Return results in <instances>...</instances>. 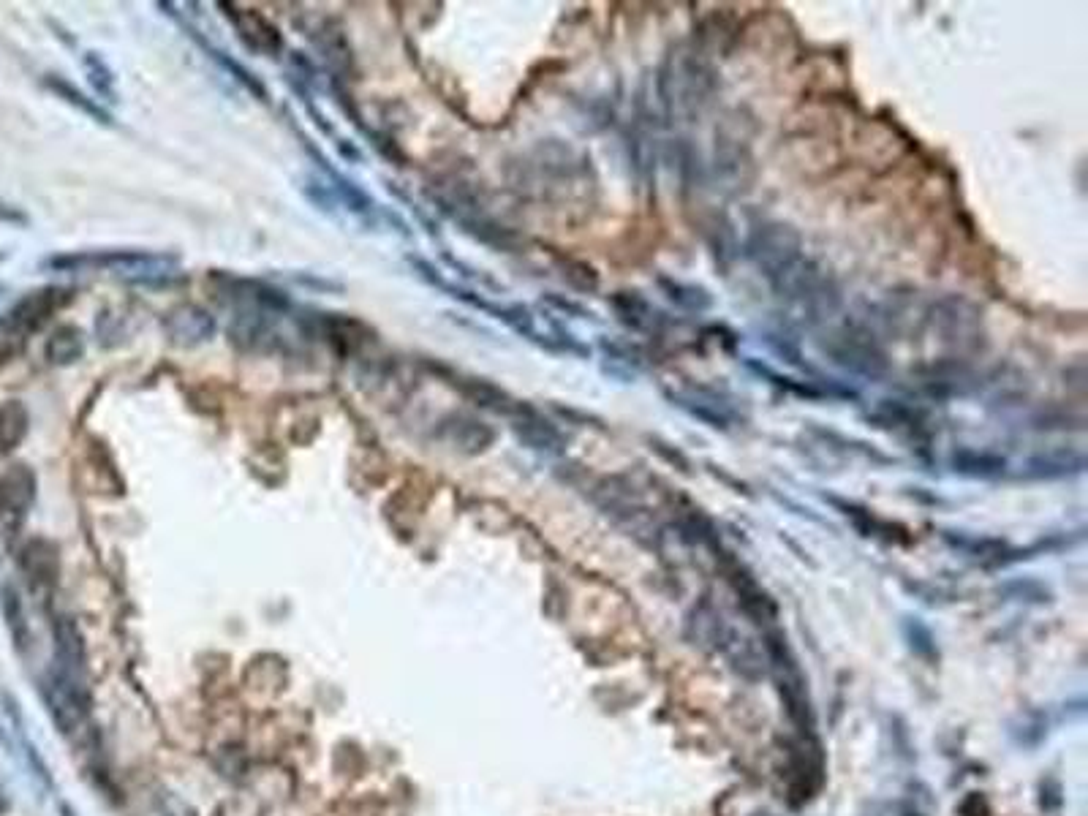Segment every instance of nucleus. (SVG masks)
Listing matches in <instances>:
<instances>
[{
  "label": "nucleus",
  "instance_id": "1",
  "mask_svg": "<svg viewBox=\"0 0 1088 816\" xmlns=\"http://www.w3.org/2000/svg\"><path fill=\"white\" fill-rule=\"evenodd\" d=\"M819 349L838 368L863 379H884L890 373V357L879 338L857 321H844L827 330L825 338L819 340Z\"/></svg>",
  "mask_w": 1088,
  "mask_h": 816
},
{
  "label": "nucleus",
  "instance_id": "2",
  "mask_svg": "<svg viewBox=\"0 0 1088 816\" xmlns=\"http://www.w3.org/2000/svg\"><path fill=\"white\" fill-rule=\"evenodd\" d=\"M433 199H436L441 213H447L463 232L474 234L476 240H482L485 245H493V248H501V251L515 245V234L509 232L506 226L498 224L496 218L487 213L482 199L463 180H447L444 185H438L436 191H433Z\"/></svg>",
  "mask_w": 1088,
  "mask_h": 816
},
{
  "label": "nucleus",
  "instance_id": "3",
  "mask_svg": "<svg viewBox=\"0 0 1088 816\" xmlns=\"http://www.w3.org/2000/svg\"><path fill=\"white\" fill-rule=\"evenodd\" d=\"M746 259L759 270L765 281H773L792 262L803 256V237L795 226L784 221H759L746 237Z\"/></svg>",
  "mask_w": 1088,
  "mask_h": 816
},
{
  "label": "nucleus",
  "instance_id": "4",
  "mask_svg": "<svg viewBox=\"0 0 1088 816\" xmlns=\"http://www.w3.org/2000/svg\"><path fill=\"white\" fill-rule=\"evenodd\" d=\"M933 332L944 349L966 357L977 354L985 346V324H982V311L974 302L963 297H944L933 305L931 316Z\"/></svg>",
  "mask_w": 1088,
  "mask_h": 816
},
{
  "label": "nucleus",
  "instance_id": "5",
  "mask_svg": "<svg viewBox=\"0 0 1088 816\" xmlns=\"http://www.w3.org/2000/svg\"><path fill=\"white\" fill-rule=\"evenodd\" d=\"M41 694H44V702H47V710L55 727L66 735V738L77 740L79 735L88 732V719H90V694H88V680H77L60 672L58 667H52L47 672V678L41 683Z\"/></svg>",
  "mask_w": 1088,
  "mask_h": 816
},
{
  "label": "nucleus",
  "instance_id": "6",
  "mask_svg": "<svg viewBox=\"0 0 1088 816\" xmlns=\"http://www.w3.org/2000/svg\"><path fill=\"white\" fill-rule=\"evenodd\" d=\"M63 289H39L22 297L3 319H0V362L14 357L25 346V340L39 332L49 321V316L66 302Z\"/></svg>",
  "mask_w": 1088,
  "mask_h": 816
},
{
  "label": "nucleus",
  "instance_id": "7",
  "mask_svg": "<svg viewBox=\"0 0 1088 816\" xmlns=\"http://www.w3.org/2000/svg\"><path fill=\"white\" fill-rule=\"evenodd\" d=\"M765 651H768V661L773 667V675L778 680V689H781V697L787 702V710L792 721L797 727L808 732L811 729V705H808L806 694V680H803V672L797 667L795 656L789 651L787 640L778 632L768 634V642H765Z\"/></svg>",
  "mask_w": 1088,
  "mask_h": 816
},
{
  "label": "nucleus",
  "instance_id": "8",
  "mask_svg": "<svg viewBox=\"0 0 1088 816\" xmlns=\"http://www.w3.org/2000/svg\"><path fill=\"white\" fill-rule=\"evenodd\" d=\"M664 395L672 400V406L683 408L686 414L705 422L708 428L729 430L738 422V408L727 392L705 387V384H686L683 389H664Z\"/></svg>",
  "mask_w": 1088,
  "mask_h": 816
},
{
  "label": "nucleus",
  "instance_id": "9",
  "mask_svg": "<svg viewBox=\"0 0 1088 816\" xmlns=\"http://www.w3.org/2000/svg\"><path fill=\"white\" fill-rule=\"evenodd\" d=\"M865 419L876 425V428L890 430V433H898L906 441H912L914 447H928L931 444V428H928V417H925L923 408L909 406L904 400H879Z\"/></svg>",
  "mask_w": 1088,
  "mask_h": 816
},
{
  "label": "nucleus",
  "instance_id": "10",
  "mask_svg": "<svg viewBox=\"0 0 1088 816\" xmlns=\"http://www.w3.org/2000/svg\"><path fill=\"white\" fill-rule=\"evenodd\" d=\"M221 9H224V14L229 17L234 30H237L240 41H243L245 47L251 49V52H259V55H267V58H272V55H278V52H281L283 49L281 33H278V28H275L264 14H259L256 9H240V6H234V3H221Z\"/></svg>",
  "mask_w": 1088,
  "mask_h": 816
},
{
  "label": "nucleus",
  "instance_id": "11",
  "mask_svg": "<svg viewBox=\"0 0 1088 816\" xmlns=\"http://www.w3.org/2000/svg\"><path fill=\"white\" fill-rule=\"evenodd\" d=\"M164 332L180 349H194L213 338L215 319L213 313L204 311L199 305H177L166 313Z\"/></svg>",
  "mask_w": 1088,
  "mask_h": 816
},
{
  "label": "nucleus",
  "instance_id": "12",
  "mask_svg": "<svg viewBox=\"0 0 1088 816\" xmlns=\"http://www.w3.org/2000/svg\"><path fill=\"white\" fill-rule=\"evenodd\" d=\"M36 498V474L25 463H14L0 474V515L20 523Z\"/></svg>",
  "mask_w": 1088,
  "mask_h": 816
},
{
  "label": "nucleus",
  "instance_id": "13",
  "mask_svg": "<svg viewBox=\"0 0 1088 816\" xmlns=\"http://www.w3.org/2000/svg\"><path fill=\"white\" fill-rule=\"evenodd\" d=\"M512 430H515V436L523 441L525 447L536 449V452L558 455L566 447L564 433L555 428L550 419H544L536 408L528 406V403L520 408V414L512 417Z\"/></svg>",
  "mask_w": 1088,
  "mask_h": 816
},
{
  "label": "nucleus",
  "instance_id": "14",
  "mask_svg": "<svg viewBox=\"0 0 1088 816\" xmlns=\"http://www.w3.org/2000/svg\"><path fill=\"white\" fill-rule=\"evenodd\" d=\"M438 436L463 455H479L496 441V430L468 414H452L438 425Z\"/></svg>",
  "mask_w": 1088,
  "mask_h": 816
},
{
  "label": "nucleus",
  "instance_id": "15",
  "mask_svg": "<svg viewBox=\"0 0 1088 816\" xmlns=\"http://www.w3.org/2000/svg\"><path fill=\"white\" fill-rule=\"evenodd\" d=\"M610 305L618 321L634 332L656 335V332L667 327V316L648 297H642L640 292H615L610 297Z\"/></svg>",
  "mask_w": 1088,
  "mask_h": 816
},
{
  "label": "nucleus",
  "instance_id": "16",
  "mask_svg": "<svg viewBox=\"0 0 1088 816\" xmlns=\"http://www.w3.org/2000/svg\"><path fill=\"white\" fill-rule=\"evenodd\" d=\"M20 566L33 591H49L58 583V550L47 539H30L20 553Z\"/></svg>",
  "mask_w": 1088,
  "mask_h": 816
},
{
  "label": "nucleus",
  "instance_id": "17",
  "mask_svg": "<svg viewBox=\"0 0 1088 816\" xmlns=\"http://www.w3.org/2000/svg\"><path fill=\"white\" fill-rule=\"evenodd\" d=\"M55 667L71 678L88 680V656H85L82 632L66 615L55 618Z\"/></svg>",
  "mask_w": 1088,
  "mask_h": 816
},
{
  "label": "nucleus",
  "instance_id": "18",
  "mask_svg": "<svg viewBox=\"0 0 1088 816\" xmlns=\"http://www.w3.org/2000/svg\"><path fill=\"white\" fill-rule=\"evenodd\" d=\"M713 172H716L721 188H729V191L748 188L746 183L751 180V156H748L746 147H740V142L727 139V136H716Z\"/></svg>",
  "mask_w": 1088,
  "mask_h": 816
},
{
  "label": "nucleus",
  "instance_id": "19",
  "mask_svg": "<svg viewBox=\"0 0 1088 816\" xmlns=\"http://www.w3.org/2000/svg\"><path fill=\"white\" fill-rule=\"evenodd\" d=\"M977 387V376L963 365V360H950L942 365H931L923 373V392L931 398H950V395H969Z\"/></svg>",
  "mask_w": 1088,
  "mask_h": 816
},
{
  "label": "nucleus",
  "instance_id": "20",
  "mask_svg": "<svg viewBox=\"0 0 1088 816\" xmlns=\"http://www.w3.org/2000/svg\"><path fill=\"white\" fill-rule=\"evenodd\" d=\"M455 387L466 395L471 403H476L479 408H487V411H496V414H504V417H515V414H520V408L525 406V403H520V400H515L506 389H501L498 384H493V381H485V379H460L455 381Z\"/></svg>",
  "mask_w": 1088,
  "mask_h": 816
},
{
  "label": "nucleus",
  "instance_id": "21",
  "mask_svg": "<svg viewBox=\"0 0 1088 816\" xmlns=\"http://www.w3.org/2000/svg\"><path fill=\"white\" fill-rule=\"evenodd\" d=\"M950 466L955 474L972 476V479H996L1007 471V457L980 452L972 447H958L950 455Z\"/></svg>",
  "mask_w": 1088,
  "mask_h": 816
},
{
  "label": "nucleus",
  "instance_id": "22",
  "mask_svg": "<svg viewBox=\"0 0 1088 816\" xmlns=\"http://www.w3.org/2000/svg\"><path fill=\"white\" fill-rule=\"evenodd\" d=\"M689 632L694 640L700 642V645H708V648L721 651V648H724V642L729 640L732 629H729L727 623H724V618H721L719 612L713 610L708 602H702L697 610L691 612Z\"/></svg>",
  "mask_w": 1088,
  "mask_h": 816
},
{
  "label": "nucleus",
  "instance_id": "23",
  "mask_svg": "<svg viewBox=\"0 0 1088 816\" xmlns=\"http://www.w3.org/2000/svg\"><path fill=\"white\" fill-rule=\"evenodd\" d=\"M30 428V414L22 400L0 403V455H9L20 447Z\"/></svg>",
  "mask_w": 1088,
  "mask_h": 816
},
{
  "label": "nucleus",
  "instance_id": "24",
  "mask_svg": "<svg viewBox=\"0 0 1088 816\" xmlns=\"http://www.w3.org/2000/svg\"><path fill=\"white\" fill-rule=\"evenodd\" d=\"M44 354H47L49 365H60V368L74 365L85 354V335L74 324H60L58 330L49 335Z\"/></svg>",
  "mask_w": 1088,
  "mask_h": 816
},
{
  "label": "nucleus",
  "instance_id": "25",
  "mask_svg": "<svg viewBox=\"0 0 1088 816\" xmlns=\"http://www.w3.org/2000/svg\"><path fill=\"white\" fill-rule=\"evenodd\" d=\"M44 85H47V90H52L60 101H66V104H71L74 109H79L82 115L93 117L96 123H104V126H112V115H109L107 109L101 107L96 98H88L82 90L74 88L66 77H60V74H47V77H44Z\"/></svg>",
  "mask_w": 1088,
  "mask_h": 816
},
{
  "label": "nucleus",
  "instance_id": "26",
  "mask_svg": "<svg viewBox=\"0 0 1088 816\" xmlns=\"http://www.w3.org/2000/svg\"><path fill=\"white\" fill-rule=\"evenodd\" d=\"M659 289L667 294V300L675 302L678 308L691 313H702L713 308V294L705 289V286H697V283H683L678 278H667V275H659Z\"/></svg>",
  "mask_w": 1088,
  "mask_h": 816
},
{
  "label": "nucleus",
  "instance_id": "27",
  "mask_svg": "<svg viewBox=\"0 0 1088 816\" xmlns=\"http://www.w3.org/2000/svg\"><path fill=\"white\" fill-rule=\"evenodd\" d=\"M1086 466L1083 455H1075V452H1059V455H1040L1031 457L1029 466H1026V476L1031 479H1061V476L1080 474Z\"/></svg>",
  "mask_w": 1088,
  "mask_h": 816
},
{
  "label": "nucleus",
  "instance_id": "28",
  "mask_svg": "<svg viewBox=\"0 0 1088 816\" xmlns=\"http://www.w3.org/2000/svg\"><path fill=\"white\" fill-rule=\"evenodd\" d=\"M3 618H6V626H9V634L17 651L25 653L30 648V626L28 615H25V607H22L20 593L14 591L11 585L3 588Z\"/></svg>",
  "mask_w": 1088,
  "mask_h": 816
},
{
  "label": "nucleus",
  "instance_id": "29",
  "mask_svg": "<svg viewBox=\"0 0 1088 816\" xmlns=\"http://www.w3.org/2000/svg\"><path fill=\"white\" fill-rule=\"evenodd\" d=\"M85 74H88V82L96 90V96H101L109 104H117V79L115 71L109 68V63L98 52H85Z\"/></svg>",
  "mask_w": 1088,
  "mask_h": 816
},
{
  "label": "nucleus",
  "instance_id": "30",
  "mask_svg": "<svg viewBox=\"0 0 1088 816\" xmlns=\"http://www.w3.org/2000/svg\"><path fill=\"white\" fill-rule=\"evenodd\" d=\"M316 44H319L321 52H324V60H327L335 71H346V68L351 66V49L349 44H346L343 30H338L335 25H324L319 33V39H316Z\"/></svg>",
  "mask_w": 1088,
  "mask_h": 816
},
{
  "label": "nucleus",
  "instance_id": "31",
  "mask_svg": "<svg viewBox=\"0 0 1088 816\" xmlns=\"http://www.w3.org/2000/svg\"><path fill=\"white\" fill-rule=\"evenodd\" d=\"M708 243L710 248H713V256H716V259L724 264V270H727L729 262L735 259V248H738V245H735L732 226H729L727 221H713V224H710Z\"/></svg>",
  "mask_w": 1088,
  "mask_h": 816
},
{
  "label": "nucleus",
  "instance_id": "32",
  "mask_svg": "<svg viewBox=\"0 0 1088 816\" xmlns=\"http://www.w3.org/2000/svg\"><path fill=\"white\" fill-rule=\"evenodd\" d=\"M564 278L580 292H596L599 289V275L593 267L583 262H564Z\"/></svg>",
  "mask_w": 1088,
  "mask_h": 816
},
{
  "label": "nucleus",
  "instance_id": "33",
  "mask_svg": "<svg viewBox=\"0 0 1088 816\" xmlns=\"http://www.w3.org/2000/svg\"><path fill=\"white\" fill-rule=\"evenodd\" d=\"M651 447L659 452L661 457H667L670 463H678V468H683V471H689V460L686 457L680 455L678 449H667V444L664 441H659V438H651Z\"/></svg>",
  "mask_w": 1088,
  "mask_h": 816
},
{
  "label": "nucleus",
  "instance_id": "34",
  "mask_svg": "<svg viewBox=\"0 0 1088 816\" xmlns=\"http://www.w3.org/2000/svg\"><path fill=\"white\" fill-rule=\"evenodd\" d=\"M6 811H9V800H6V792L0 789V816L6 814Z\"/></svg>",
  "mask_w": 1088,
  "mask_h": 816
},
{
  "label": "nucleus",
  "instance_id": "35",
  "mask_svg": "<svg viewBox=\"0 0 1088 816\" xmlns=\"http://www.w3.org/2000/svg\"><path fill=\"white\" fill-rule=\"evenodd\" d=\"M60 811H63V816H77V814H74V811H71V808H68V806H63V808H60Z\"/></svg>",
  "mask_w": 1088,
  "mask_h": 816
},
{
  "label": "nucleus",
  "instance_id": "36",
  "mask_svg": "<svg viewBox=\"0 0 1088 816\" xmlns=\"http://www.w3.org/2000/svg\"><path fill=\"white\" fill-rule=\"evenodd\" d=\"M757 816H770V814H757Z\"/></svg>",
  "mask_w": 1088,
  "mask_h": 816
}]
</instances>
